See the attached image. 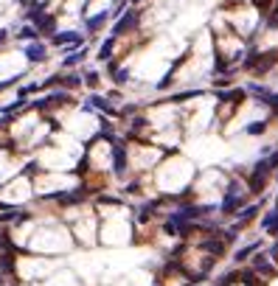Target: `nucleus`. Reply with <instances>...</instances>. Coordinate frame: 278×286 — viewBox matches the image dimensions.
<instances>
[{
  "label": "nucleus",
  "instance_id": "39448f33",
  "mask_svg": "<svg viewBox=\"0 0 278 286\" xmlns=\"http://www.w3.org/2000/svg\"><path fill=\"white\" fill-rule=\"evenodd\" d=\"M70 129H73L76 135H90L93 129H96V121H93V115H76L73 121H70Z\"/></svg>",
  "mask_w": 278,
  "mask_h": 286
},
{
  "label": "nucleus",
  "instance_id": "423d86ee",
  "mask_svg": "<svg viewBox=\"0 0 278 286\" xmlns=\"http://www.w3.org/2000/svg\"><path fill=\"white\" fill-rule=\"evenodd\" d=\"M70 191V180L68 177H43L39 182V191Z\"/></svg>",
  "mask_w": 278,
  "mask_h": 286
},
{
  "label": "nucleus",
  "instance_id": "f257e3e1",
  "mask_svg": "<svg viewBox=\"0 0 278 286\" xmlns=\"http://www.w3.org/2000/svg\"><path fill=\"white\" fill-rule=\"evenodd\" d=\"M39 163L45 166V169H54V171H65L73 166V157L65 152H56V149H48V152L39 154Z\"/></svg>",
  "mask_w": 278,
  "mask_h": 286
},
{
  "label": "nucleus",
  "instance_id": "0eeeda50",
  "mask_svg": "<svg viewBox=\"0 0 278 286\" xmlns=\"http://www.w3.org/2000/svg\"><path fill=\"white\" fill-rule=\"evenodd\" d=\"M23 53H26V59H31V62H43V59L48 56V53H45V48H43V45H37V43L28 45Z\"/></svg>",
  "mask_w": 278,
  "mask_h": 286
},
{
  "label": "nucleus",
  "instance_id": "dca6fc26",
  "mask_svg": "<svg viewBox=\"0 0 278 286\" xmlns=\"http://www.w3.org/2000/svg\"><path fill=\"white\" fill-rule=\"evenodd\" d=\"M85 81H87V85H90V87H96V85H98V73H90Z\"/></svg>",
  "mask_w": 278,
  "mask_h": 286
},
{
  "label": "nucleus",
  "instance_id": "ddd939ff",
  "mask_svg": "<svg viewBox=\"0 0 278 286\" xmlns=\"http://www.w3.org/2000/svg\"><path fill=\"white\" fill-rule=\"evenodd\" d=\"M264 129H267V121L250 124V127H247V135H259V132H264Z\"/></svg>",
  "mask_w": 278,
  "mask_h": 286
},
{
  "label": "nucleus",
  "instance_id": "f8f14e48",
  "mask_svg": "<svg viewBox=\"0 0 278 286\" xmlns=\"http://www.w3.org/2000/svg\"><path fill=\"white\" fill-rule=\"evenodd\" d=\"M54 43H79V37H76V34H56L54 37Z\"/></svg>",
  "mask_w": 278,
  "mask_h": 286
},
{
  "label": "nucleus",
  "instance_id": "4468645a",
  "mask_svg": "<svg viewBox=\"0 0 278 286\" xmlns=\"http://www.w3.org/2000/svg\"><path fill=\"white\" fill-rule=\"evenodd\" d=\"M256 250H259V244H250V247L239 250V253H236V261H245V258H247V255H250V253H256Z\"/></svg>",
  "mask_w": 278,
  "mask_h": 286
},
{
  "label": "nucleus",
  "instance_id": "a211bd4d",
  "mask_svg": "<svg viewBox=\"0 0 278 286\" xmlns=\"http://www.w3.org/2000/svg\"><path fill=\"white\" fill-rule=\"evenodd\" d=\"M3 39H6V31H3V28H0V43H3Z\"/></svg>",
  "mask_w": 278,
  "mask_h": 286
},
{
  "label": "nucleus",
  "instance_id": "6e6552de",
  "mask_svg": "<svg viewBox=\"0 0 278 286\" xmlns=\"http://www.w3.org/2000/svg\"><path fill=\"white\" fill-rule=\"evenodd\" d=\"M264 230H267V233H273V236H278V211H273V213H267V216H264Z\"/></svg>",
  "mask_w": 278,
  "mask_h": 286
},
{
  "label": "nucleus",
  "instance_id": "f3484780",
  "mask_svg": "<svg viewBox=\"0 0 278 286\" xmlns=\"http://www.w3.org/2000/svg\"><path fill=\"white\" fill-rule=\"evenodd\" d=\"M270 26L278 28V6H275V11H273V14H270Z\"/></svg>",
  "mask_w": 278,
  "mask_h": 286
},
{
  "label": "nucleus",
  "instance_id": "2eb2a0df",
  "mask_svg": "<svg viewBox=\"0 0 278 286\" xmlns=\"http://www.w3.org/2000/svg\"><path fill=\"white\" fill-rule=\"evenodd\" d=\"M110 51H112V39H107V43L102 45V51H98V59H110Z\"/></svg>",
  "mask_w": 278,
  "mask_h": 286
},
{
  "label": "nucleus",
  "instance_id": "9d476101",
  "mask_svg": "<svg viewBox=\"0 0 278 286\" xmlns=\"http://www.w3.org/2000/svg\"><path fill=\"white\" fill-rule=\"evenodd\" d=\"M93 233H96V224H93V222H82V224H79V236L85 238V241L93 244V238H96Z\"/></svg>",
  "mask_w": 278,
  "mask_h": 286
},
{
  "label": "nucleus",
  "instance_id": "412c9836",
  "mask_svg": "<svg viewBox=\"0 0 278 286\" xmlns=\"http://www.w3.org/2000/svg\"><path fill=\"white\" fill-rule=\"evenodd\" d=\"M275 205H278V199H275Z\"/></svg>",
  "mask_w": 278,
  "mask_h": 286
},
{
  "label": "nucleus",
  "instance_id": "6ab92c4d",
  "mask_svg": "<svg viewBox=\"0 0 278 286\" xmlns=\"http://www.w3.org/2000/svg\"><path fill=\"white\" fill-rule=\"evenodd\" d=\"M3 87H6V81H0V90H3Z\"/></svg>",
  "mask_w": 278,
  "mask_h": 286
},
{
  "label": "nucleus",
  "instance_id": "9b49d317",
  "mask_svg": "<svg viewBox=\"0 0 278 286\" xmlns=\"http://www.w3.org/2000/svg\"><path fill=\"white\" fill-rule=\"evenodd\" d=\"M203 250L214 253V258H216L220 253H225V241H203Z\"/></svg>",
  "mask_w": 278,
  "mask_h": 286
},
{
  "label": "nucleus",
  "instance_id": "aec40b11",
  "mask_svg": "<svg viewBox=\"0 0 278 286\" xmlns=\"http://www.w3.org/2000/svg\"><path fill=\"white\" fill-rule=\"evenodd\" d=\"M0 169H3V157H0Z\"/></svg>",
  "mask_w": 278,
  "mask_h": 286
},
{
  "label": "nucleus",
  "instance_id": "1a4fd4ad",
  "mask_svg": "<svg viewBox=\"0 0 278 286\" xmlns=\"http://www.w3.org/2000/svg\"><path fill=\"white\" fill-rule=\"evenodd\" d=\"M253 270L262 272V275H273V264H270L267 258H262V255H259V258L253 261Z\"/></svg>",
  "mask_w": 278,
  "mask_h": 286
},
{
  "label": "nucleus",
  "instance_id": "7ed1b4c3",
  "mask_svg": "<svg viewBox=\"0 0 278 286\" xmlns=\"http://www.w3.org/2000/svg\"><path fill=\"white\" fill-rule=\"evenodd\" d=\"M23 62H26V56H20V53H6V56H0V76L14 79V76L20 73Z\"/></svg>",
  "mask_w": 278,
  "mask_h": 286
},
{
  "label": "nucleus",
  "instance_id": "f03ea898",
  "mask_svg": "<svg viewBox=\"0 0 278 286\" xmlns=\"http://www.w3.org/2000/svg\"><path fill=\"white\" fill-rule=\"evenodd\" d=\"M70 244V236L65 230H39V238H37V247L45 250V247H68Z\"/></svg>",
  "mask_w": 278,
  "mask_h": 286
},
{
  "label": "nucleus",
  "instance_id": "20e7f679",
  "mask_svg": "<svg viewBox=\"0 0 278 286\" xmlns=\"http://www.w3.org/2000/svg\"><path fill=\"white\" fill-rule=\"evenodd\" d=\"M28 196H31V191H28L26 180H14L3 191V199H9V202H20V199H28Z\"/></svg>",
  "mask_w": 278,
  "mask_h": 286
}]
</instances>
